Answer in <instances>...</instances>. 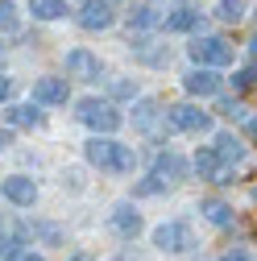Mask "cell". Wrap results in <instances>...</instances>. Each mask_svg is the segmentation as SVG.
<instances>
[{
    "label": "cell",
    "mask_w": 257,
    "mask_h": 261,
    "mask_svg": "<svg viewBox=\"0 0 257 261\" xmlns=\"http://www.w3.org/2000/svg\"><path fill=\"white\" fill-rule=\"evenodd\" d=\"M112 228H116L120 237H137V232H141L137 207H133V203H116V207H112Z\"/></svg>",
    "instance_id": "obj_14"
},
{
    "label": "cell",
    "mask_w": 257,
    "mask_h": 261,
    "mask_svg": "<svg viewBox=\"0 0 257 261\" xmlns=\"http://www.w3.org/2000/svg\"><path fill=\"white\" fill-rule=\"evenodd\" d=\"M34 232H38V237H46L50 245H58V241H62V232H58V228H54V224H38V228H34Z\"/></svg>",
    "instance_id": "obj_28"
},
{
    "label": "cell",
    "mask_w": 257,
    "mask_h": 261,
    "mask_svg": "<svg viewBox=\"0 0 257 261\" xmlns=\"http://www.w3.org/2000/svg\"><path fill=\"white\" fill-rule=\"evenodd\" d=\"M9 95H13V79H5V75H0V104H5Z\"/></svg>",
    "instance_id": "obj_30"
},
{
    "label": "cell",
    "mask_w": 257,
    "mask_h": 261,
    "mask_svg": "<svg viewBox=\"0 0 257 261\" xmlns=\"http://www.w3.org/2000/svg\"><path fill=\"white\" fill-rule=\"evenodd\" d=\"M153 174H162L166 182H170V178H178V174H183V158H174V153H158Z\"/></svg>",
    "instance_id": "obj_21"
},
{
    "label": "cell",
    "mask_w": 257,
    "mask_h": 261,
    "mask_svg": "<svg viewBox=\"0 0 257 261\" xmlns=\"http://www.w3.org/2000/svg\"><path fill=\"white\" fill-rule=\"evenodd\" d=\"M83 153H87V162H91V166L112 170V174H133V166H137V153H133V145H120V141H112L108 133L91 137V141L83 145Z\"/></svg>",
    "instance_id": "obj_1"
},
{
    "label": "cell",
    "mask_w": 257,
    "mask_h": 261,
    "mask_svg": "<svg viewBox=\"0 0 257 261\" xmlns=\"http://www.w3.org/2000/svg\"><path fill=\"white\" fill-rule=\"evenodd\" d=\"M5 261H42V253L38 249H25V245H5Z\"/></svg>",
    "instance_id": "obj_24"
},
{
    "label": "cell",
    "mask_w": 257,
    "mask_h": 261,
    "mask_svg": "<svg viewBox=\"0 0 257 261\" xmlns=\"http://www.w3.org/2000/svg\"><path fill=\"white\" fill-rule=\"evenodd\" d=\"M187 54L199 62V67H228L233 62V46L224 42V38H216V34H203V38H195L187 46Z\"/></svg>",
    "instance_id": "obj_3"
},
{
    "label": "cell",
    "mask_w": 257,
    "mask_h": 261,
    "mask_svg": "<svg viewBox=\"0 0 257 261\" xmlns=\"http://www.w3.org/2000/svg\"><path fill=\"white\" fill-rule=\"evenodd\" d=\"M17 5L13 0H0V34H17Z\"/></svg>",
    "instance_id": "obj_23"
},
{
    "label": "cell",
    "mask_w": 257,
    "mask_h": 261,
    "mask_svg": "<svg viewBox=\"0 0 257 261\" xmlns=\"http://www.w3.org/2000/svg\"><path fill=\"white\" fill-rule=\"evenodd\" d=\"M67 95H71L67 79H54V75L34 79V100H38V104H67Z\"/></svg>",
    "instance_id": "obj_9"
},
{
    "label": "cell",
    "mask_w": 257,
    "mask_h": 261,
    "mask_svg": "<svg viewBox=\"0 0 257 261\" xmlns=\"http://www.w3.org/2000/svg\"><path fill=\"white\" fill-rule=\"evenodd\" d=\"M158 191H166V178L162 174H149L145 182H137V195H158Z\"/></svg>",
    "instance_id": "obj_26"
},
{
    "label": "cell",
    "mask_w": 257,
    "mask_h": 261,
    "mask_svg": "<svg viewBox=\"0 0 257 261\" xmlns=\"http://www.w3.org/2000/svg\"><path fill=\"white\" fill-rule=\"evenodd\" d=\"M108 91L116 95V100H133V95H137V83H128V79H116V83H108Z\"/></svg>",
    "instance_id": "obj_25"
},
{
    "label": "cell",
    "mask_w": 257,
    "mask_h": 261,
    "mask_svg": "<svg viewBox=\"0 0 257 261\" xmlns=\"http://www.w3.org/2000/svg\"><path fill=\"white\" fill-rule=\"evenodd\" d=\"M158 120H162V108H158V100H141V104L133 108V124L141 128V133H153Z\"/></svg>",
    "instance_id": "obj_16"
},
{
    "label": "cell",
    "mask_w": 257,
    "mask_h": 261,
    "mask_svg": "<svg viewBox=\"0 0 257 261\" xmlns=\"http://www.w3.org/2000/svg\"><path fill=\"white\" fill-rule=\"evenodd\" d=\"M183 87L191 95H216L220 91V75H216V67H195V71L183 79Z\"/></svg>",
    "instance_id": "obj_12"
},
{
    "label": "cell",
    "mask_w": 257,
    "mask_h": 261,
    "mask_svg": "<svg viewBox=\"0 0 257 261\" xmlns=\"http://www.w3.org/2000/svg\"><path fill=\"white\" fill-rule=\"evenodd\" d=\"M216 17L228 21V25H237V21L245 17V0H220V5H216Z\"/></svg>",
    "instance_id": "obj_22"
},
{
    "label": "cell",
    "mask_w": 257,
    "mask_h": 261,
    "mask_svg": "<svg viewBox=\"0 0 257 261\" xmlns=\"http://www.w3.org/2000/svg\"><path fill=\"white\" fill-rule=\"evenodd\" d=\"M199 212H203L216 228H228V224H233V207L224 203V199H203V203H199Z\"/></svg>",
    "instance_id": "obj_18"
},
{
    "label": "cell",
    "mask_w": 257,
    "mask_h": 261,
    "mask_svg": "<svg viewBox=\"0 0 257 261\" xmlns=\"http://www.w3.org/2000/svg\"><path fill=\"white\" fill-rule=\"evenodd\" d=\"M253 199H257V187H253Z\"/></svg>",
    "instance_id": "obj_34"
},
{
    "label": "cell",
    "mask_w": 257,
    "mask_h": 261,
    "mask_svg": "<svg viewBox=\"0 0 257 261\" xmlns=\"http://www.w3.org/2000/svg\"><path fill=\"white\" fill-rule=\"evenodd\" d=\"M29 13L38 21H58L67 17V0H29Z\"/></svg>",
    "instance_id": "obj_17"
},
{
    "label": "cell",
    "mask_w": 257,
    "mask_h": 261,
    "mask_svg": "<svg viewBox=\"0 0 257 261\" xmlns=\"http://www.w3.org/2000/svg\"><path fill=\"white\" fill-rule=\"evenodd\" d=\"M13 145V128H0V149H9Z\"/></svg>",
    "instance_id": "obj_31"
},
{
    "label": "cell",
    "mask_w": 257,
    "mask_h": 261,
    "mask_svg": "<svg viewBox=\"0 0 257 261\" xmlns=\"http://www.w3.org/2000/svg\"><path fill=\"white\" fill-rule=\"evenodd\" d=\"M233 83H237V87H253V83H257V58H253V67H245Z\"/></svg>",
    "instance_id": "obj_27"
},
{
    "label": "cell",
    "mask_w": 257,
    "mask_h": 261,
    "mask_svg": "<svg viewBox=\"0 0 257 261\" xmlns=\"http://www.w3.org/2000/svg\"><path fill=\"white\" fill-rule=\"evenodd\" d=\"M87 34H100V29H112V21H116V13H112V5L108 0H83V9H79V17H75Z\"/></svg>",
    "instance_id": "obj_6"
},
{
    "label": "cell",
    "mask_w": 257,
    "mask_h": 261,
    "mask_svg": "<svg viewBox=\"0 0 257 261\" xmlns=\"http://www.w3.org/2000/svg\"><path fill=\"white\" fill-rule=\"evenodd\" d=\"M0 195H5L9 203H17V207H34L38 187H34V178H25V174H9L5 182H0Z\"/></svg>",
    "instance_id": "obj_7"
},
{
    "label": "cell",
    "mask_w": 257,
    "mask_h": 261,
    "mask_svg": "<svg viewBox=\"0 0 257 261\" xmlns=\"http://www.w3.org/2000/svg\"><path fill=\"white\" fill-rule=\"evenodd\" d=\"M220 112H224V116H233L237 124H245V133H249V137L257 141V116H253V112H249L245 104H224Z\"/></svg>",
    "instance_id": "obj_19"
},
{
    "label": "cell",
    "mask_w": 257,
    "mask_h": 261,
    "mask_svg": "<svg viewBox=\"0 0 257 261\" xmlns=\"http://www.w3.org/2000/svg\"><path fill=\"white\" fill-rule=\"evenodd\" d=\"M71 261H91V257H87V253H75V257H71Z\"/></svg>",
    "instance_id": "obj_33"
},
{
    "label": "cell",
    "mask_w": 257,
    "mask_h": 261,
    "mask_svg": "<svg viewBox=\"0 0 257 261\" xmlns=\"http://www.w3.org/2000/svg\"><path fill=\"white\" fill-rule=\"evenodd\" d=\"M5 120H9V128H38V124L46 120V112H42L38 104H13V108L5 112Z\"/></svg>",
    "instance_id": "obj_13"
},
{
    "label": "cell",
    "mask_w": 257,
    "mask_h": 261,
    "mask_svg": "<svg viewBox=\"0 0 257 261\" xmlns=\"http://www.w3.org/2000/svg\"><path fill=\"white\" fill-rule=\"evenodd\" d=\"M158 25H162V13H158V9H133V13H128V29H158Z\"/></svg>",
    "instance_id": "obj_20"
},
{
    "label": "cell",
    "mask_w": 257,
    "mask_h": 261,
    "mask_svg": "<svg viewBox=\"0 0 257 261\" xmlns=\"http://www.w3.org/2000/svg\"><path fill=\"white\" fill-rule=\"evenodd\" d=\"M249 54H253V58H257V38H253V42H249Z\"/></svg>",
    "instance_id": "obj_32"
},
{
    "label": "cell",
    "mask_w": 257,
    "mask_h": 261,
    "mask_svg": "<svg viewBox=\"0 0 257 261\" xmlns=\"http://www.w3.org/2000/svg\"><path fill=\"white\" fill-rule=\"evenodd\" d=\"M203 17L199 13H191V9H178L170 17H162V29H170V34H191V29H199Z\"/></svg>",
    "instance_id": "obj_15"
},
{
    "label": "cell",
    "mask_w": 257,
    "mask_h": 261,
    "mask_svg": "<svg viewBox=\"0 0 257 261\" xmlns=\"http://www.w3.org/2000/svg\"><path fill=\"white\" fill-rule=\"evenodd\" d=\"M100 58H95L91 50H71L67 54V75L71 79H100Z\"/></svg>",
    "instance_id": "obj_10"
},
{
    "label": "cell",
    "mask_w": 257,
    "mask_h": 261,
    "mask_svg": "<svg viewBox=\"0 0 257 261\" xmlns=\"http://www.w3.org/2000/svg\"><path fill=\"white\" fill-rule=\"evenodd\" d=\"M153 245L162 249V253H187L191 245H195V237H191V224H183V220L158 224V228H153Z\"/></svg>",
    "instance_id": "obj_4"
},
{
    "label": "cell",
    "mask_w": 257,
    "mask_h": 261,
    "mask_svg": "<svg viewBox=\"0 0 257 261\" xmlns=\"http://www.w3.org/2000/svg\"><path fill=\"white\" fill-rule=\"evenodd\" d=\"M195 174L208 178V182H233V166H224V162L216 158V149L195 153Z\"/></svg>",
    "instance_id": "obj_8"
},
{
    "label": "cell",
    "mask_w": 257,
    "mask_h": 261,
    "mask_svg": "<svg viewBox=\"0 0 257 261\" xmlns=\"http://www.w3.org/2000/svg\"><path fill=\"white\" fill-rule=\"evenodd\" d=\"M212 149H216V158L224 162V166H233V170H237V166H245V158H249V149H245V145H241V137H233V133H220Z\"/></svg>",
    "instance_id": "obj_11"
},
{
    "label": "cell",
    "mask_w": 257,
    "mask_h": 261,
    "mask_svg": "<svg viewBox=\"0 0 257 261\" xmlns=\"http://www.w3.org/2000/svg\"><path fill=\"white\" fill-rule=\"evenodd\" d=\"M79 120H83L87 128H95V133H116V128L124 124V116H120L108 100H95V95L79 100Z\"/></svg>",
    "instance_id": "obj_2"
},
{
    "label": "cell",
    "mask_w": 257,
    "mask_h": 261,
    "mask_svg": "<svg viewBox=\"0 0 257 261\" xmlns=\"http://www.w3.org/2000/svg\"><path fill=\"white\" fill-rule=\"evenodd\" d=\"M166 120H170V128H178V133H208V128H212V112H203L195 104L166 108Z\"/></svg>",
    "instance_id": "obj_5"
},
{
    "label": "cell",
    "mask_w": 257,
    "mask_h": 261,
    "mask_svg": "<svg viewBox=\"0 0 257 261\" xmlns=\"http://www.w3.org/2000/svg\"><path fill=\"white\" fill-rule=\"evenodd\" d=\"M220 261H253V257H249V253H245V249H233V253H224V257H220Z\"/></svg>",
    "instance_id": "obj_29"
}]
</instances>
